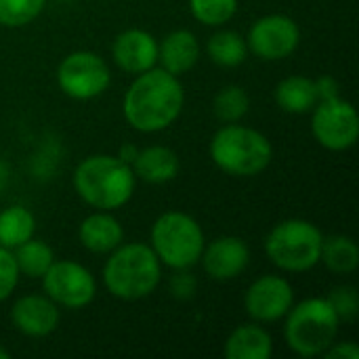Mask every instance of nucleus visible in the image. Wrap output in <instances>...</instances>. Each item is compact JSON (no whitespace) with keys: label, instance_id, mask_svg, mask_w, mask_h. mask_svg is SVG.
<instances>
[{"label":"nucleus","instance_id":"obj_22","mask_svg":"<svg viewBox=\"0 0 359 359\" xmlns=\"http://www.w3.org/2000/svg\"><path fill=\"white\" fill-rule=\"evenodd\" d=\"M320 261L332 271V273H353L359 265L358 244L347 236H332L324 240Z\"/></svg>","mask_w":359,"mask_h":359},{"label":"nucleus","instance_id":"obj_32","mask_svg":"<svg viewBox=\"0 0 359 359\" xmlns=\"http://www.w3.org/2000/svg\"><path fill=\"white\" fill-rule=\"evenodd\" d=\"M316 88H318V99L326 101V99H334L339 97V82L332 76H322L316 80Z\"/></svg>","mask_w":359,"mask_h":359},{"label":"nucleus","instance_id":"obj_8","mask_svg":"<svg viewBox=\"0 0 359 359\" xmlns=\"http://www.w3.org/2000/svg\"><path fill=\"white\" fill-rule=\"evenodd\" d=\"M57 82L67 97L88 101L107 90L111 74L107 63L97 53L76 50L59 63Z\"/></svg>","mask_w":359,"mask_h":359},{"label":"nucleus","instance_id":"obj_17","mask_svg":"<svg viewBox=\"0 0 359 359\" xmlns=\"http://www.w3.org/2000/svg\"><path fill=\"white\" fill-rule=\"evenodd\" d=\"M158 59L162 63V69H166L175 76L189 72L200 59L198 38L187 29L170 32L158 46Z\"/></svg>","mask_w":359,"mask_h":359},{"label":"nucleus","instance_id":"obj_24","mask_svg":"<svg viewBox=\"0 0 359 359\" xmlns=\"http://www.w3.org/2000/svg\"><path fill=\"white\" fill-rule=\"evenodd\" d=\"M206 48H208V57L221 67H236L244 63L246 50H248L246 40L238 32H231V29H223L210 36Z\"/></svg>","mask_w":359,"mask_h":359},{"label":"nucleus","instance_id":"obj_28","mask_svg":"<svg viewBox=\"0 0 359 359\" xmlns=\"http://www.w3.org/2000/svg\"><path fill=\"white\" fill-rule=\"evenodd\" d=\"M328 303L341 322H353L359 313V297L353 286H339L328 294Z\"/></svg>","mask_w":359,"mask_h":359},{"label":"nucleus","instance_id":"obj_25","mask_svg":"<svg viewBox=\"0 0 359 359\" xmlns=\"http://www.w3.org/2000/svg\"><path fill=\"white\" fill-rule=\"evenodd\" d=\"M248 107H250V99L246 90L236 84L221 88L215 97V116L225 124L242 120L248 114Z\"/></svg>","mask_w":359,"mask_h":359},{"label":"nucleus","instance_id":"obj_35","mask_svg":"<svg viewBox=\"0 0 359 359\" xmlns=\"http://www.w3.org/2000/svg\"><path fill=\"white\" fill-rule=\"evenodd\" d=\"M8 358H11V353H8L6 349H2V347H0V359H8Z\"/></svg>","mask_w":359,"mask_h":359},{"label":"nucleus","instance_id":"obj_12","mask_svg":"<svg viewBox=\"0 0 359 359\" xmlns=\"http://www.w3.org/2000/svg\"><path fill=\"white\" fill-rule=\"evenodd\" d=\"M294 303V290L288 280L280 276H263L250 284L244 297L248 316L257 322L282 320Z\"/></svg>","mask_w":359,"mask_h":359},{"label":"nucleus","instance_id":"obj_2","mask_svg":"<svg viewBox=\"0 0 359 359\" xmlns=\"http://www.w3.org/2000/svg\"><path fill=\"white\" fill-rule=\"evenodd\" d=\"M135 172L118 156L97 154L82 160L74 175L78 196L93 208L116 210L124 206L135 191Z\"/></svg>","mask_w":359,"mask_h":359},{"label":"nucleus","instance_id":"obj_20","mask_svg":"<svg viewBox=\"0 0 359 359\" xmlns=\"http://www.w3.org/2000/svg\"><path fill=\"white\" fill-rule=\"evenodd\" d=\"M276 101L278 105L288 114H307L316 107L318 88L316 80L307 76H288L276 86Z\"/></svg>","mask_w":359,"mask_h":359},{"label":"nucleus","instance_id":"obj_14","mask_svg":"<svg viewBox=\"0 0 359 359\" xmlns=\"http://www.w3.org/2000/svg\"><path fill=\"white\" fill-rule=\"evenodd\" d=\"M13 326L32 339L48 337L59 326V309L48 297L27 294L15 301L11 309Z\"/></svg>","mask_w":359,"mask_h":359},{"label":"nucleus","instance_id":"obj_30","mask_svg":"<svg viewBox=\"0 0 359 359\" xmlns=\"http://www.w3.org/2000/svg\"><path fill=\"white\" fill-rule=\"evenodd\" d=\"M179 271L181 273L172 276V280H170V292L177 299H189L196 292V280L189 273H185V269H179Z\"/></svg>","mask_w":359,"mask_h":359},{"label":"nucleus","instance_id":"obj_5","mask_svg":"<svg viewBox=\"0 0 359 359\" xmlns=\"http://www.w3.org/2000/svg\"><path fill=\"white\" fill-rule=\"evenodd\" d=\"M284 339L301 358L322 355L339 334V316L328 299H307L284 316Z\"/></svg>","mask_w":359,"mask_h":359},{"label":"nucleus","instance_id":"obj_9","mask_svg":"<svg viewBox=\"0 0 359 359\" xmlns=\"http://www.w3.org/2000/svg\"><path fill=\"white\" fill-rule=\"evenodd\" d=\"M311 130L322 147L330 151H345L355 145L359 137L358 111L341 97L318 101L313 107Z\"/></svg>","mask_w":359,"mask_h":359},{"label":"nucleus","instance_id":"obj_6","mask_svg":"<svg viewBox=\"0 0 359 359\" xmlns=\"http://www.w3.org/2000/svg\"><path fill=\"white\" fill-rule=\"evenodd\" d=\"M322 244L324 236L313 223L305 219H288L269 231L265 240V252L282 271L303 273L320 263Z\"/></svg>","mask_w":359,"mask_h":359},{"label":"nucleus","instance_id":"obj_1","mask_svg":"<svg viewBox=\"0 0 359 359\" xmlns=\"http://www.w3.org/2000/svg\"><path fill=\"white\" fill-rule=\"evenodd\" d=\"M185 101L179 78L162 67L137 74L124 95V118L141 133H158L168 128L181 114Z\"/></svg>","mask_w":359,"mask_h":359},{"label":"nucleus","instance_id":"obj_21","mask_svg":"<svg viewBox=\"0 0 359 359\" xmlns=\"http://www.w3.org/2000/svg\"><path fill=\"white\" fill-rule=\"evenodd\" d=\"M36 219L23 206H8L0 212V246L17 248L25 240L34 238Z\"/></svg>","mask_w":359,"mask_h":359},{"label":"nucleus","instance_id":"obj_13","mask_svg":"<svg viewBox=\"0 0 359 359\" xmlns=\"http://www.w3.org/2000/svg\"><path fill=\"white\" fill-rule=\"evenodd\" d=\"M200 261H202L204 271L212 280L227 282V280H236L248 267L250 250L242 238L225 236V238L212 240L208 246L204 244Z\"/></svg>","mask_w":359,"mask_h":359},{"label":"nucleus","instance_id":"obj_15","mask_svg":"<svg viewBox=\"0 0 359 359\" xmlns=\"http://www.w3.org/2000/svg\"><path fill=\"white\" fill-rule=\"evenodd\" d=\"M114 59L128 74H143L158 63V42L143 29H126L114 40Z\"/></svg>","mask_w":359,"mask_h":359},{"label":"nucleus","instance_id":"obj_11","mask_svg":"<svg viewBox=\"0 0 359 359\" xmlns=\"http://www.w3.org/2000/svg\"><path fill=\"white\" fill-rule=\"evenodd\" d=\"M301 42V29L292 17L267 15L252 23L246 46L265 61L290 57Z\"/></svg>","mask_w":359,"mask_h":359},{"label":"nucleus","instance_id":"obj_29","mask_svg":"<svg viewBox=\"0 0 359 359\" xmlns=\"http://www.w3.org/2000/svg\"><path fill=\"white\" fill-rule=\"evenodd\" d=\"M19 276L21 273H19L15 255L11 252V248L0 246V303L13 294V290L19 282Z\"/></svg>","mask_w":359,"mask_h":359},{"label":"nucleus","instance_id":"obj_31","mask_svg":"<svg viewBox=\"0 0 359 359\" xmlns=\"http://www.w3.org/2000/svg\"><path fill=\"white\" fill-rule=\"evenodd\" d=\"M322 355L328 359H359V347L355 343H332Z\"/></svg>","mask_w":359,"mask_h":359},{"label":"nucleus","instance_id":"obj_27","mask_svg":"<svg viewBox=\"0 0 359 359\" xmlns=\"http://www.w3.org/2000/svg\"><path fill=\"white\" fill-rule=\"evenodd\" d=\"M46 0H0V25L4 27H21L34 21Z\"/></svg>","mask_w":359,"mask_h":359},{"label":"nucleus","instance_id":"obj_3","mask_svg":"<svg viewBox=\"0 0 359 359\" xmlns=\"http://www.w3.org/2000/svg\"><path fill=\"white\" fill-rule=\"evenodd\" d=\"M162 278L160 261L147 244H120L111 250L105 267L103 282L111 297L122 301H139L149 297Z\"/></svg>","mask_w":359,"mask_h":359},{"label":"nucleus","instance_id":"obj_7","mask_svg":"<svg viewBox=\"0 0 359 359\" xmlns=\"http://www.w3.org/2000/svg\"><path fill=\"white\" fill-rule=\"evenodd\" d=\"M151 250L170 269H189L204 250L202 227L185 212H164L151 227Z\"/></svg>","mask_w":359,"mask_h":359},{"label":"nucleus","instance_id":"obj_10","mask_svg":"<svg viewBox=\"0 0 359 359\" xmlns=\"http://www.w3.org/2000/svg\"><path fill=\"white\" fill-rule=\"evenodd\" d=\"M42 286L53 303L67 309H82L97 294L93 273L74 261H53L42 276Z\"/></svg>","mask_w":359,"mask_h":359},{"label":"nucleus","instance_id":"obj_16","mask_svg":"<svg viewBox=\"0 0 359 359\" xmlns=\"http://www.w3.org/2000/svg\"><path fill=\"white\" fill-rule=\"evenodd\" d=\"M78 236L86 250L95 255H107L122 244L124 229L116 217H111L107 210H99L95 215H88L80 223Z\"/></svg>","mask_w":359,"mask_h":359},{"label":"nucleus","instance_id":"obj_26","mask_svg":"<svg viewBox=\"0 0 359 359\" xmlns=\"http://www.w3.org/2000/svg\"><path fill=\"white\" fill-rule=\"evenodd\" d=\"M189 8L200 23L217 27L236 15L238 0H189Z\"/></svg>","mask_w":359,"mask_h":359},{"label":"nucleus","instance_id":"obj_18","mask_svg":"<svg viewBox=\"0 0 359 359\" xmlns=\"http://www.w3.org/2000/svg\"><path fill=\"white\" fill-rule=\"evenodd\" d=\"M130 168L135 177L145 183H166L179 175V156L164 145H151L137 151Z\"/></svg>","mask_w":359,"mask_h":359},{"label":"nucleus","instance_id":"obj_23","mask_svg":"<svg viewBox=\"0 0 359 359\" xmlns=\"http://www.w3.org/2000/svg\"><path fill=\"white\" fill-rule=\"evenodd\" d=\"M15 261H17V267H19V273L32 278V280H38L46 273V269L53 265L55 261V255H53V248L42 242V240H25L23 244H19L15 248Z\"/></svg>","mask_w":359,"mask_h":359},{"label":"nucleus","instance_id":"obj_34","mask_svg":"<svg viewBox=\"0 0 359 359\" xmlns=\"http://www.w3.org/2000/svg\"><path fill=\"white\" fill-rule=\"evenodd\" d=\"M6 183H8V166L0 160V191L4 189Z\"/></svg>","mask_w":359,"mask_h":359},{"label":"nucleus","instance_id":"obj_19","mask_svg":"<svg viewBox=\"0 0 359 359\" xmlns=\"http://www.w3.org/2000/svg\"><path fill=\"white\" fill-rule=\"evenodd\" d=\"M273 353L271 337L265 328L257 324L238 326L227 343H225V358L227 359H269Z\"/></svg>","mask_w":359,"mask_h":359},{"label":"nucleus","instance_id":"obj_4","mask_svg":"<svg viewBox=\"0 0 359 359\" xmlns=\"http://www.w3.org/2000/svg\"><path fill=\"white\" fill-rule=\"evenodd\" d=\"M210 158L231 177H257L269 166L273 147L263 133L231 122L215 133Z\"/></svg>","mask_w":359,"mask_h":359},{"label":"nucleus","instance_id":"obj_33","mask_svg":"<svg viewBox=\"0 0 359 359\" xmlns=\"http://www.w3.org/2000/svg\"><path fill=\"white\" fill-rule=\"evenodd\" d=\"M137 151H139V149H137L135 145H124V147L120 149V156H118V158L124 160L126 164H133V160L137 158Z\"/></svg>","mask_w":359,"mask_h":359}]
</instances>
